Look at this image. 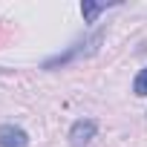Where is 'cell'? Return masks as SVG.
Here are the masks:
<instances>
[{
    "instance_id": "1",
    "label": "cell",
    "mask_w": 147,
    "mask_h": 147,
    "mask_svg": "<svg viewBox=\"0 0 147 147\" xmlns=\"http://www.w3.org/2000/svg\"><path fill=\"white\" fill-rule=\"evenodd\" d=\"M101 38H104V32H92L90 38H84V40H75L63 55H55V58H49L46 63H43V69H55V66H63V63H69V61H75V58H81V55H92L95 49H98V43H101Z\"/></svg>"
},
{
    "instance_id": "2",
    "label": "cell",
    "mask_w": 147,
    "mask_h": 147,
    "mask_svg": "<svg viewBox=\"0 0 147 147\" xmlns=\"http://www.w3.org/2000/svg\"><path fill=\"white\" fill-rule=\"evenodd\" d=\"M95 133H98V124L92 118H78L75 124L69 127V144L72 147H87L95 138Z\"/></svg>"
},
{
    "instance_id": "3",
    "label": "cell",
    "mask_w": 147,
    "mask_h": 147,
    "mask_svg": "<svg viewBox=\"0 0 147 147\" xmlns=\"http://www.w3.org/2000/svg\"><path fill=\"white\" fill-rule=\"evenodd\" d=\"M0 147H29V133L18 124H0Z\"/></svg>"
},
{
    "instance_id": "4",
    "label": "cell",
    "mask_w": 147,
    "mask_h": 147,
    "mask_svg": "<svg viewBox=\"0 0 147 147\" xmlns=\"http://www.w3.org/2000/svg\"><path fill=\"white\" fill-rule=\"evenodd\" d=\"M104 9H107V3H90V0H84V3H81V15H84L87 23H92Z\"/></svg>"
},
{
    "instance_id": "5",
    "label": "cell",
    "mask_w": 147,
    "mask_h": 147,
    "mask_svg": "<svg viewBox=\"0 0 147 147\" xmlns=\"http://www.w3.org/2000/svg\"><path fill=\"white\" fill-rule=\"evenodd\" d=\"M133 92H136V95H147V66L138 69V75H136V81H133Z\"/></svg>"
}]
</instances>
